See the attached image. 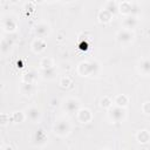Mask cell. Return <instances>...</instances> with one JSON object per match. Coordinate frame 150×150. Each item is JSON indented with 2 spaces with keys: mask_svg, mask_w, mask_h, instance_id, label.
<instances>
[{
  "mask_svg": "<svg viewBox=\"0 0 150 150\" xmlns=\"http://www.w3.org/2000/svg\"><path fill=\"white\" fill-rule=\"evenodd\" d=\"M69 131V124L67 123V121H60L56 125H55V134L63 136L67 135Z\"/></svg>",
  "mask_w": 150,
  "mask_h": 150,
  "instance_id": "obj_1",
  "label": "cell"
},
{
  "mask_svg": "<svg viewBox=\"0 0 150 150\" xmlns=\"http://www.w3.org/2000/svg\"><path fill=\"white\" fill-rule=\"evenodd\" d=\"M132 36L134 34L130 32V30H121L118 34H117V40L120 42H130L132 40Z\"/></svg>",
  "mask_w": 150,
  "mask_h": 150,
  "instance_id": "obj_2",
  "label": "cell"
},
{
  "mask_svg": "<svg viewBox=\"0 0 150 150\" xmlns=\"http://www.w3.org/2000/svg\"><path fill=\"white\" fill-rule=\"evenodd\" d=\"M109 115H110L111 118H114V121L118 122V121L123 120V117H124V110H123L121 107L114 108V109H111V111H110Z\"/></svg>",
  "mask_w": 150,
  "mask_h": 150,
  "instance_id": "obj_3",
  "label": "cell"
},
{
  "mask_svg": "<svg viewBox=\"0 0 150 150\" xmlns=\"http://www.w3.org/2000/svg\"><path fill=\"white\" fill-rule=\"evenodd\" d=\"M77 105H79L77 100H75V98H69V100H67V103H66L64 108H66L68 111L74 112V111L77 110Z\"/></svg>",
  "mask_w": 150,
  "mask_h": 150,
  "instance_id": "obj_4",
  "label": "cell"
},
{
  "mask_svg": "<svg viewBox=\"0 0 150 150\" xmlns=\"http://www.w3.org/2000/svg\"><path fill=\"white\" fill-rule=\"evenodd\" d=\"M139 70L143 74H150V60H143L139 64Z\"/></svg>",
  "mask_w": 150,
  "mask_h": 150,
  "instance_id": "obj_5",
  "label": "cell"
},
{
  "mask_svg": "<svg viewBox=\"0 0 150 150\" xmlns=\"http://www.w3.org/2000/svg\"><path fill=\"white\" fill-rule=\"evenodd\" d=\"M28 115H29V117H30V120H32V117H33V115L35 116V118H38L39 117V110L36 109V108H30L29 110H28Z\"/></svg>",
  "mask_w": 150,
  "mask_h": 150,
  "instance_id": "obj_6",
  "label": "cell"
},
{
  "mask_svg": "<svg viewBox=\"0 0 150 150\" xmlns=\"http://www.w3.org/2000/svg\"><path fill=\"white\" fill-rule=\"evenodd\" d=\"M64 1H71V0H64Z\"/></svg>",
  "mask_w": 150,
  "mask_h": 150,
  "instance_id": "obj_7",
  "label": "cell"
}]
</instances>
